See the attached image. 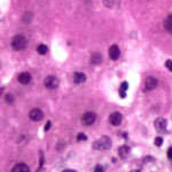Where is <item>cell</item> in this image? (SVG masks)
<instances>
[{
  "instance_id": "cell-1",
  "label": "cell",
  "mask_w": 172,
  "mask_h": 172,
  "mask_svg": "<svg viewBox=\"0 0 172 172\" xmlns=\"http://www.w3.org/2000/svg\"><path fill=\"white\" fill-rule=\"evenodd\" d=\"M110 147H111V140L107 135H102L99 140L93 142V148L95 150H107L110 149Z\"/></svg>"
},
{
  "instance_id": "cell-8",
  "label": "cell",
  "mask_w": 172,
  "mask_h": 172,
  "mask_svg": "<svg viewBox=\"0 0 172 172\" xmlns=\"http://www.w3.org/2000/svg\"><path fill=\"white\" fill-rule=\"evenodd\" d=\"M29 117L31 118L32 121H34V122H39V121L43 119L44 114H43V111H41L40 109L34 108V109H32L31 111L29 112Z\"/></svg>"
},
{
  "instance_id": "cell-15",
  "label": "cell",
  "mask_w": 172,
  "mask_h": 172,
  "mask_svg": "<svg viewBox=\"0 0 172 172\" xmlns=\"http://www.w3.org/2000/svg\"><path fill=\"white\" fill-rule=\"evenodd\" d=\"M102 62V56H101V54L100 53H93L92 55H91V63H93L95 65H98V64H100V63Z\"/></svg>"
},
{
  "instance_id": "cell-21",
  "label": "cell",
  "mask_w": 172,
  "mask_h": 172,
  "mask_svg": "<svg viewBox=\"0 0 172 172\" xmlns=\"http://www.w3.org/2000/svg\"><path fill=\"white\" fill-rule=\"evenodd\" d=\"M162 143H163V138H161V137H157V138H155V145H156L157 147H161V146H162Z\"/></svg>"
},
{
  "instance_id": "cell-6",
  "label": "cell",
  "mask_w": 172,
  "mask_h": 172,
  "mask_svg": "<svg viewBox=\"0 0 172 172\" xmlns=\"http://www.w3.org/2000/svg\"><path fill=\"white\" fill-rule=\"evenodd\" d=\"M154 126H155V128H156L158 132H164L165 128H166V126H168V122H166L165 118L158 117L157 119H155V122H154Z\"/></svg>"
},
{
  "instance_id": "cell-14",
  "label": "cell",
  "mask_w": 172,
  "mask_h": 172,
  "mask_svg": "<svg viewBox=\"0 0 172 172\" xmlns=\"http://www.w3.org/2000/svg\"><path fill=\"white\" fill-rule=\"evenodd\" d=\"M130 154V147L127 146H122L118 148V155L121 158H126L127 155Z\"/></svg>"
},
{
  "instance_id": "cell-12",
  "label": "cell",
  "mask_w": 172,
  "mask_h": 172,
  "mask_svg": "<svg viewBox=\"0 0 172 172\" xmlns=\"http://www.w3.org/2000/svg\"><path fill=\"white\" fill-rule=\"evenodd\" d=\"M12 172H30V169H29V166L27 164L18 163V164H16L15 166L13 168Z\"/></svg>"
},
{
  "instance_id": "cell-22",
  "label": "cell",
  "mask_w": 172,
  "mask_h": 172,
  "mask_svg": "<svg viewBox=\"0 0 172 172\" xmlns=\"http://www.w3.org/2000/svg\"><path fill=\"white\" fill-rule=\"evenodd\" d=\"M165 67H166L170 71H172V61L171 60H168V61L165 62Z\"/></svg>"
},
{
  "instance_id": "cell-17",
  "label": "cell",
  "mask_w": 172,
  "mask_h": 172,
  "mask_svg": "<svg viewBox=\"0 0 172 172\" xmlns=\"http://www.w3.org/2000/svg\"><path fill=\"white\" fill-rule=\"evenodd\" d=\"M47 51H48V48H47V46L46 45H44V44H40V45L37 46V52H38L40 55H45L47 53Z\"/></svg>"
},
{
  "instance_id": "cell-7",
  "label": "cell",
  "mask_w": 172,
  "mask_h": 172,
  "mask_svg": "<svg viewBox=\"0 0 172 172\" xmlns=\"http://www.w3.org/2000/svg\"><path fill=\"white\" fill-rule=\"evenodd\" d=\"M122 119H123V116L121 112H112L109 116V122L111 125L114 126H118L121 123H122Z\"/></svg>"
},
{
  "instance_id": "cell-13",
  "label": "cell",
  "mask_w": 172,
  "mask_h": 172,
  "mask_svg": "<svg viewBox=\"0 0 172 172\" xmlns=\"http://www.w3.org/2000/svg\"><path fill=\"white\" fill-rule=\"evenodd\" d=\"M163 25H164V29L168 32L172 33V14L168 15L165 17L164 22H163Z\"/></svg>"
},
{
  "instance_id": "cell-2",
  "label": "cell",
  "mask_w": 172,
  "mask_h": 172,
  "mask_svg": "<svg viewBox=\"0 0 172 172\" xmlns=\"http://www.w3.org/2000/svg\"><path fill=\"white\" fill-rule=\"evenodd\" d=\"M27 39L22 34H17L12 39V47L14 51H23L27 47Z\"/></svg>"
},
{
  "instance_id": "cell-10",
  "label": "cell",
  "mask_w": 172,
  "mask_h": 172,
  "mask_svg": "<svg viewBox=\"0 0 172 172\" xmlns=\"http://www.w3.org/2000/svg\"><path fill=\"white\" fill-rule=\"evenodd\" d=\"M17 80L20 84L22 85H27L31 81V75L29 72H21L18 76H17Z\"/></svg>"
},
{
  "instance_id": "cell-26",
  "label": "cell",
  "mask_w": 172,
  "mask_h": 172,
  "mask_svg": "<svg viewBox=\"0 0 172 172\" xmlns=\"http://www.w3.org/2000/svg\"><path fill=\"white\" fill-rule=\"evenodd\" d=\"M62 172H77V171H75V170H70V169H68V170H63Z\"/></svg>"
},
{
  "instance_id": "cell-23",
  "label": "cell",
  "mask_w": 172,
  "mask_h": 172,
  "mask_svg": "<svg viewBox=\"0 0 172 172\" xmlns=\"http://www.w3.org/2000/svg\"><path fill=\"white\" fill-rule=\"evenodd\" d=\"M94 172H103V168L101 165H96L94 169Z\"/></svg>"
},
{
  "instance_id": "cell-16",
  "label": "cell",
  "mask_w": 172,
  "mask_h": 172,
  "mask_svg": "<svg viewBox=\"0 0 172 172\" xmlns=\"http://www.w3.org/2000/svg\"><path fill=\"white\" fill-rule=\"evenodd\" d=\"M127 88H128L127 81H123L122 85H121V88H119V94H121L122 98H125V92L127 91Z\"/></svg>"
},
{
  "instance_id": "cell-19",
  "label": "cell",
  "mask_w": 172,
  "mask_h": 172,
  "mask_svg": "<svg viewBox=\"0 0 172 172\" xmlns=\"http://www.w3.org/2000/svg\"><path fill=\"white\" fill-rule=\"evenodd\" d=\"M5 100H6L7 103H13L15 99H14V96H13L12 94H7V95L5 96Z\"/></svg>"
},
{
  "instance_id": "cell-24",
  "label": "cell",
  "mask_w": 172,
  "mask_h": 172,
  "mask_svg": "<svg viewBox=\"0 0 172 172\" xmlns=\"http://www.w3.org/2000/svg\"><path fill=\"white\" fill-rule=\"evenodd\" d=\"M49 127H51V121H47V123H46V125H45V127H44V130L47 132V131L49 130Z\"/></svg>"
},
{
  "instance_id": "cell-3",
  "label": "cell",
  "mask_w": 172,
  "mask_h": 172,
  "mask_svg": "<svg viewBox=\"0 0 172 172\" xmlns=\"http://www.w3.org/2000/svg\"><path fill=\"white\" fill-rule=\"evenodd\" d=\"M95 119H96V115L94 112H91V111H87L81 116V123L85 126L92 125L95 122Z\"/></svg>"
},
{
  "instance_id": "cell-25",
  "label": "cell",
  "mask_w": 172,
  "mask_h": 172,
  "mask_svg": "<svg viewBox=\"0 0 172 172\" xmlns=\"http://www.w3.org/2000/svg\"><path fill=\"white\" fill-rule=\"evenodd\" d=\"M168 156H169V158H171L172 159V147L171 148H169V150H168Z\"/></svg>"
},
{
  "instance_id": "cell-9",
  "label": "cell",
  "mask_w": 172,
  "mask_h": 172,
  "mask_svg": "<svg viewBox=\"0 0 172 172\" xmlns=\"http://www.w3.org/2000/svg\"><path fill=\"white\" fill-rule=\"evenodd\" d=\"M119 55H121L119 47L117 46V45H112V46H110V48H109V58L112 60V61L118 60Z\"/></svg>"
},
{
  "instance_id": "cell-11",
  "label": "cell",
  "mask_w": 172,
  "mask_h": 172,
  "mask_svg": "<svg viewBox=\"0 0 172 172\" xmlns=\"http://www.w3.org/2000/svg\"><path fill=\"white\" fill-rule=\"evenodd\" d=\"M72 80H74L75 84H83V83H85V80H86V76H85V74L77 71V72H75V74L72 75Z\"/></svg>"
},
{
  "instance_id": "cell-4",
  "label": "cell",
  "mask_w": 172,
  "mask_h": 172,
  "mask_svg": "<svg viewBox=\"0 0 172 172\" xmlns=\"http://www.w3.org/2000/svg\"><path fill=\"white\" fill-rule=\"evenodd\" d=\"M44 85L48 90H54V88H56L59 86V79L56 78L55 76H48L44 80Z\"/></svg>"
},
{
  "instance_id": "cell-20",
  "label": "cell",
  "mask_w": 172,
  "mask_h": 172,
  "mask_svg": "<svg viewBox=\"0 0 172 172\" xmlns=\"http://www.w3.org/2000/svg\"><path fill=\"white\" fill-rule=\"evenodd\" d=\"M77 140L85 141V140H87V137H86V134H84V133H78V135H77Z\"/></svg>"
},
{
  "instance_id": "cell-5",
  "label": "cell",
  "mask_w": 172,
  "mask_h": 172,
  "mask_svg": "<svg viewBox=\"0 0 172 172\" xmlns=\"http://www.w3.org/2000/svg\"><path fill=\"white\" fill-rule=\"evenodd\" d=\"M157 79L155 77H147L146 80H145V91H153L154 88L157 87Z\"/></svg>"
},
{
  "instance_id": "cell-18",
  "label": "cell",
  "mask_w": 172,
  "mask_h": 172,
  "mask_svg": "<svg viewBox=\"0 0 172 172\" xmlns=\"http://www.w3.org/2000/svg\"><path fill=\"white\" fill-rule=\"evenodd\" d=\"M31 18H32V14H31V13H25V14H24V16H23V21H24L25 23H30Z\"/></svg>"
}]
</instances>
